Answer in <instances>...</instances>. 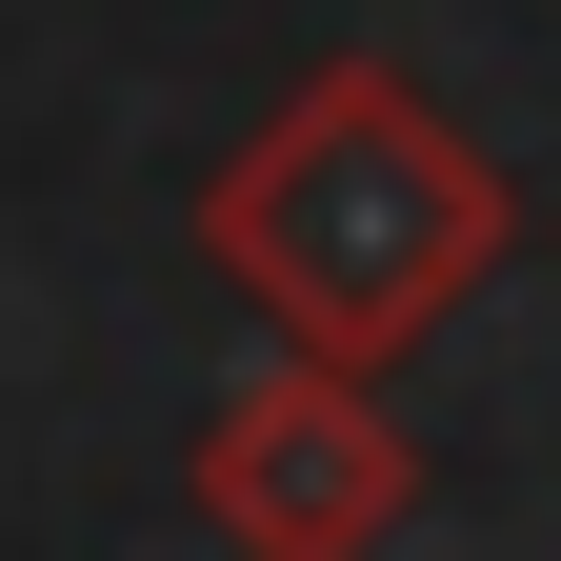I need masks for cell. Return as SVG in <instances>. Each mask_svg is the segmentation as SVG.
Segmentation results:
<instances>
[{
	"label": "cell",
	"mask_w": 561,
	"mask_h": 561,
	"mask_svg": "<svg viewBox=\"0 0 561 561\" xmlns=\"http://www.w3.org/2000/svg\"><path fill=\"white\" fill-rule=\"evenodd\" d=\"M181 502L241 561H381L421 522V442H401V401L362 362H301V341H280V362L221 381V421L181 442Z\"/></svg>",
	"instance_id": "2"
},
{
	"label": "cell",
	"mask_w": 561,
	"mask_h": 561,
	"mask_svg": "<svg viewBox=\"0 0 561 561\" xmlns=\"http://www.w3.org/2000/svg\"><path fill=\"white\" fill-rule=\"evenodd\" d=\"M522 241V181L401 81V60H321L221 181H201V261L301 341V362H421Z\"/></svg>",
	"instance_id": "1"
}]
</instances>
